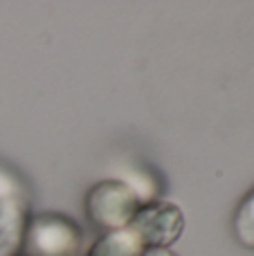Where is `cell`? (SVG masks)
Returning <instances> with one entry per match:
<instances>
[{
    "label": "cell",
    "instance_id": "6da1fadb",
    "mask_svg": "<svg viewBox=\"0 0 254 256\" xmlns=\"http://www.w3.org/2000/svg\"><path fill=\"white\" fill-rule=\"evenodd\" d=\"M140 207L142 202L138 194L120 178L97 182L86 194V214L90 222L106 232L126 230L133 222Z\"/></svg>",
    "mask_w": 254,
    "mask_h": 256
},
{
    "label": "cell",
    "instance_id": "7a4b0ae2",
    "mask_svg": "<svg viewBox=\"0 0 254 256\" xmlns=\"http://www.w3.org/2000/svg\"><path fill=\"white\" fill-rule=\"evenodd\" d=\"M84 234L70 216L38 214L30 216L20 256H79Z\"/></svg>",
    "mask_w": 254,
    "mask_h": 256
},
{
    "label": "cell",
    "instance_id": "3957f363",
    "mask_svg": "<svg viewBox=\"0 0 254 256\" xmlns=\"http://www.w3.org/2000/svg\"><path fill=\"white\" fill-rule=\"evenodd\" d=\"M128 227L138 234L146 250H169V245H174L182 236L184 216L178 204L166 200H153L140 207Z\"/></svg>",
    "mask_w": 254,
    "mask_h": 256
},
{
    "label": "cell",
    "instance_id": "277c9868",
    "mask_svg": "<svg viewBox=\"0 0 254 256\" xmlns=\"http://www.w3.org/2000/svg\"><path fill=\"white\" fill-rule=\"evenodd\" d=\"M27 222H30V209L25 198L0 202V256L22 254Z\"/></svg>",
    "mask_w": 254,
    "mask_h": 256
},
{
    "label": "cell",
    "instance_id": "5b68a950",
    "mask_svg": "<svg viewBox=\"0 0 254 256\" xmlns=\"http://www.w3.org/2000/svg\"><path fill=\"white\" fill-rule=\"evenodd\" d=\"M146 248L138 238L130 227L117 232H106L102 238H97L86 256H144Z\"/></svg>",
    "mask_w": 254,
    "mask_h": 256
},
{
    "label": "cell",
    "instance_id": "8992f818",
    "mask_svg": "<svg viewBox=\"0 0 254 256\" xmlns=\"http://www.w3.org/2000/svg\"><path fill=\"white\" fill-rule=\"evenodd\" d=\"M232 227L238 243L248 250H254V186L246 194V198L238 202Z\"/></svg>",
    "mask_w": 254,
    "mask_h": 256
},
{
    "label": "cell",
    "instance_id": "52a82bcc",
    "mask_svg": "<svg viewBox=\"0 0 254 256\" xmlns=\"http://www.w3.org/2000/svg\"><path fill=\"white\" fill-rule=\"evenodd\" d=\"M14 198H25V191H22V184L12 171L0 164V202H7V200Z\"/></svg>",
    "mask_w": 254,
    "mask_h": 256
},
{
    "label": "cell",
    "instance_id": "ba28073f",
    "mask_svg": "<svg viewBox=\"0 0 254 256\" xmlns=\"http://www.w3.org/2000/svg\"><path fill=\"white\" fill-rule=\"evenodd\" d=\"M144 256H178L176 252H171V250H158V248H151L144 252Z\"/></svg>",
    "mask_w": 254,
    "mask_h": 256
}]
</instances>
